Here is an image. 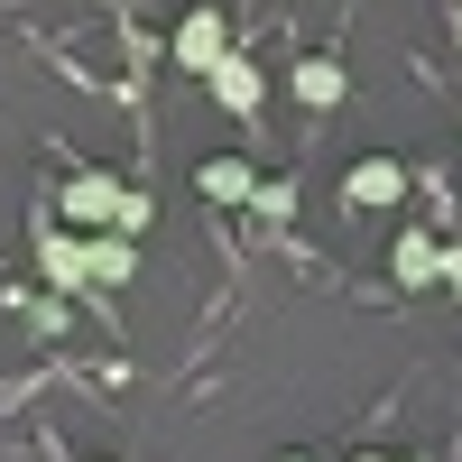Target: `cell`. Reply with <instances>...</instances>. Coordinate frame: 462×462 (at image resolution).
<instances>
[{"instance_id": "cell-14", "label": "cell", "mask_w": 462, "mask_h": 462, "mask_svg": "<svg viewBox=\"0 0 462 462\" xmlns=\"http://www.w3.org/2000/svg\"><path fill=\"white\" fill-rule=\"evenodd\" d=\"M287 462H305V453H287Z\"/></svg>"}, {"instance_id": "cell-9", "label": "cell", "mask_w": 462, "mask_h": 462, "mask_svg": "<svg viewBox=\"0 0 462 462\" xmlns=\"http://www.w3.org/2000/svg\"><path fill=\"white\" fill-rule=\"evenodd\" d=\"M204 195H213V204H250V195H259V167H250V158H213V167H204Z\"/></svg>"}, {"instance_id": "cell-13", "label": "cell", "mask_w": 462, "mask_h": 462, "mask_svg": "<svg viewBox=\"0 0 462 462\" xmlns=\"http://www.w3.org/2000/svg\"><path fill=\"white\" fill-rule=\"evenodd\" d=\"M352 462H389V453H352Z\"/></svg>"}, {"instance_id": "cell-2", "label": "cell", "mask_w": 462, "mask_h": 462, "mask_svg": "<svg viewBox=\"0 0 462 462\" xmlns=\"http://www.w3.org/2000/svg\"><path fill=\"white\" fill-rule=\"evenodd\" d=\"M342 195H352L361 213H389V204H407V158H361Z\"/></svg>"}, {"instance_id": "cell-5", "label": "cell", "mask_w": 462, "mask_h": 462, "mask_svg": "<svg viewBox=\"0 0 462 462\" xmlns=\"http://www.w3.org/2000/svg\"><path fill=\"white\" fill-rule=\"evenodd\" d=\"M111 204H121V176H102V167L65 185V222H111Z\"/></svg>"}, {"instance_id": "cell-11", "label": "cell", "mask_w": 462, "mask_h": 462, "mask_svg": "<svg viewBox=\"0 0 462 462\" xmlns=\"http://www.w3.org/2000/svg\"><path fill=\"white\" fill-rule=\"evenodd\" d=\"M111 222H121V241H130V231H148V195H139V185H121V204H111Z\"/></svg>"}, {"instance_id": "cell-10", "label": "cell", "mask_w": 462, "mask_h": 462, "mask_svg": "<svg viewBox=\"0 0 462 462\" xmlns=\"http://www.w3.org/2000/svg\"><path fill=\"white\" fill-rule=\"evenodd\" d=\"M250 213H259V222H287V213H296V185H287V176H268L259 195H250Z\"/></svg>"}, {"instance_id": "cell-8", "label": "cell", "mask_w": 462, "mask_h": 462, "mask_svg": "<svg viewBox=\"0 0 462 462\" xmlns=\"http://www.w3.org/2000/svg\"><path fill=\"white\" fill-rule=\"evenodd\" d=\"M204 84H213V102H222V111H259V74H250V56H222Z\"/></svg>"}, {"instance_id": "cell-1", "label": "cell", "mask_w": 462, "mask_h": 462, "mask_svg": "<svg viewBox=\"0 0 462 462\" xmlns=\"http://www.w3.org/2000/svg\"><path fill=\"white\" fill-rule=\"evenodd\" d=\"M167 56H176L185 74H213V65L231 56V19H222V10H185L176 37H167Z\"/></svg>"}, {"instance_id": "cell-3", "label": "cell", "mask_w": 462, "mask_h": 462, "mask_svg": "<svg viewBox=\"0 0 462 462\" xmlns=\"http://www.w3.org/2000/svg\"><path fill=\"white\" fill-rule=\"evenodd\" d=\"M389 278L398 287H435L444 278V241H435V231H398V241H389Z\"/></svg>"}, {"instance_id": "cell-12", "label": "cell", "mask_w": 462, "mask_h": 462, "mask_svg": "<svg viewBox=\"0 0 462 462\" xmlns=\"http://www.w3.org/2000/svg\"><path fill=\"white\" fill-rule=\"evenodd\" d=\"M444 287H453V296H462V250H444Z\"/></svg>"}, {"instance_id": "cell-4", "label": "cell", "mask_w": 462, "mask_h": 462, "mask_svg": "<svg viewBox=\"0 0 462 462\" xmlns=\"http://www.w3.org/2000/svg\"><path fill=\"white\" fill-rule=\"evenodd\" d=\"M130 278H139V250L121 241V231L84 241V287H130Z\"/></svg>"}, {"instance_id": "cell-7", "label": "cell", "mask_w": 462, "mask_h": 462, "mask_svg": "<svg viewBox=\"0 0 462 462\" xmlns=\"http://www.w3.org/2000/svg\"><path fill=\"white\" fill-rule=\"evenodd\" d=\"M342 93H352V74H342L333 56H305V65H296V102H315V111H333Z\"/></svg>"}, {"instance_id": "cell-6", "label": "cell", "mask_w": 462, "mask_h": 462, "mask_svg": "<svg viewBox=\"0 0 462 462\" xmlns=\"http://www.w3.org/2000/svg\"><path fill=\"white\" fill-rule=\"evenodd\" d=\"M37 268H47L56 296H74L84 287V241H74V231H47V241H37Z\"/></svg>"}]
</instances>
